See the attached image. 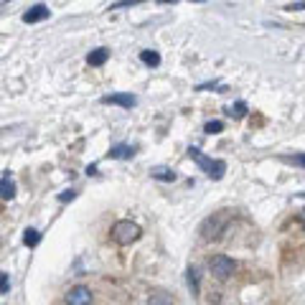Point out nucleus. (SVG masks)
Wrapping results in <instances>:
<instances>
[{
	"mask_svg": "<svg viewBox=\"0 0 305 305\" xmlns=\"http://www.w3.org/2000/svg\"><path fill=\"white\" fill-rule=\"evenodd\" d=\"M13 196H16V183L11 181V176H3V178H0V199L11 201Z\"/></svg>",
	"mask_w": 305,
	"mask_h": 305,
	"instance_id": "obj_11",
	"label": "nucleus"
},
{
	"mask_svg": "<svg viewBox=\"0 0 305 305\" xmlns=\"http://www.w3.org/2000/svg\"><path fill=\"white\" fill-rule=\"evenodd\" d=\"M107 59H109L107 49H94V51L87 54V64L89 66H102V64H107Z\"/></svg>",
	"mask_w": 305,
	"mask_h": 305,
	"instance_id": "obj_10",
	"label": "nucleus"
},
{
	"mask_svg": "<svg viewBox=\"0 0 305 305\" xmlns=\"http://www.w3.org/2000/svg\"><path fill=\"white\" fill-rule=\"evenodd\" d=\"M140 61L145 64V66H161V54L158 51H152V49H145V51H140Z\"/></svg>",
	"mask_w": 305,
	"mask_h": 305,
	"instance_id": "obj_12",
	"label": "nucleus"
},
{
	"mask_svg": "<svg viewBox=\"0 0 305 305\" xmlns=\"http://www.w3.org/2000/svg\"><path fill=\"white\" fill-rule=\"evenodd\" d=\"M3 3H11V0H0V6H3Z\"/></svg>",
	"mask_w": 305,
	"mask_h": 305,
	"instance_id": "obj_23",
	"label": "nucleus"
},
{
	"mask_svg": "<svg viewBox=\"0 0 305 305\" xmlns=\"http://www.w3.org/2000/svg\"><path fill=\"white\" fill-rule=\"evenodd\" d=\"M226 112H229V117H234V120H242V117L247 115V104H244V102H234V104H232Z\"/></svg>",
	"mask_w": 305,
	"mask_h": 305,
	"instance_id": "obj_14",
	"label": "nucleus"
},
{
	"mask_svg": "<svg viewBox=\"0 0 305 305\" xmlns=\"http://www.w3.org/2000/svg\"><path fill=\"white\" fill-rule=\"evenodd\" d=\"M188 158L211 178V181H221L224 178V173H226V163L224 161H214V158H209V156H204V152L199 150V147H188Z\"/></svg>",
	"mask_w": 305,
	"mask_h": 305,
	"instance_id": "obj_1",
	"label": "nucleus"
},
{
	"mask_svg": "<svg viewBox=\"0 0 305 305\" xmlns=\"http://www.w3.org/2000/svg\"><path fill=\"white\" fill-rule=\"evenodd\" d=\"M282 161L290 163V166H300V168H305V152H295V156H282Z\"/></svg>",
	"mask_w": 305,
	"mask_h": 305,
	"instance_id": "obj_17",
	"label": "nucleus"
},
{
	"mask_svg": "<svg viewBox=\"0 0 305 305\" xmlns=\"http://www.w3.org/2000/svg\"><path fill=\"white\" fill-rule=\"evenodd\" d=\"M39 242H41V232L39 229H26L23 232V244L26 247H39Z\"/></svg>",
	"mask_w": 305,
	"mask_h": 305,
	"instance_id": "obj_13",
	"label": "nucleus"
},
{
	"mask_svg": "<svg viewBox=\"0 0 305 305\" xmlns=\"http://www.w3.org/2000/svg\"><path fill=\"white\" fill-rule=\"evenodd\" d=\"M150 305H173V302H171V297L166 292H156L150 297Z\"/></svg>",
	"mask_w": 305,
	"mask_h": 305,
	"instance_id": "obj_18",
	"label": "nucleus"
},
{
	"mask_svg": "<svg viewBox=\"0 0 305 305\" xmlns=\"http://www.w3.org/2000/svg\"><path fill=\"white\" fill-rule=\"evenodd\" d=\"M135 156V147L132 145H115L109 152H107V158H112V161H127V158H132Z\"/></svg>",
	"mask_w": 305,
	"mask_h": 305,
	"instance_id": "obj_8",
	"label": "nucleus"
},
{
	"mask_svg": "<svg viewBox=\"0 0 305 305\" xmlns=\"http://www.w3.org/2000/svg\"><path fill=\"white\" fill-rule=\"evenodd\" d=\"M221 130H224V122H221V120H211V122L204 125V132H206V135H219Z\"/></svg>",
	"mask_w": 305,
	"mask_h": 305,
	"instance_id": "obj_16",
	"label": "nucleus"
},
{
	"mask_svg": "<svg viewBox=\"0 0 305 305\" xmlns=\"http://www.w3.org/2000/svg\"><path fill=\"white\" fill-rule=\"evenodd\" d=\"M74 199H77V191H64V194H59V201H61V204L74 201Z\"/></svg>",
	"mask_w": 305,
	"mask_h": 305,
	"instance_id": "obj_21",
	"label": "nucleus"
},
{
	"mask_svg": "<svg viewBox=\"0 0 305 305\" xmlns=\"http://www.w3.org/2000/svg\"><path fill=\"white\" fill-rule=\"evenodd\" d=\"M142 0H117V3H112L109 11H117V8H130V6H140Z\"/></svg>",
	"mask_w": 305,
	"mask_h": 305,
	"instance_id": "obj_19",
	"label": "nucleus"
},
{
	"mask_svg": "<svg viewBox=\"0 0 305 305\" xmlns=\"http://www.w3.org/2000/svg\"><path fill=\"white\" fill-rule=\"evenodd\" d=\"M194 3H204V0H194Z\"/></svg>",
	"mask_w": 305,
	"mask_h": 305,
	"instance_id": "obj_24",
	"label": "nucleus"
},
{
	"mask_svg": "<svg viewBox=\"0 0 305 305\" xmlns=\"http://www.w3.org/2000/svg\"><path fill=\"white\" fill-rule=\"evenodd\" d=\"M104 104H117V107H125V109H132L137 104V97L130 94V92H117V94H107L102 97Z\"/></svg>",
	"mask_w": 305,
	"mask_h": 305,
	"instance_id": "obj_6",
	"label": "nucleus"
},
{
	"mask_svg": "<svg viewBox=\"0 0 305 305\" xmlns=\"http://www.w3.org/2000/svg\"><path fill=\"white\" fill-rule=\"evenodd\" d=\"M188 287H191V292L194 295H199V270L196 267H188Z\"/></svg>",
	"mask_w": 305,
	"mask_h": 305,
	"instance_id": "obj_15",
	"label": "nucleus"
},
{
	"mask_svg": "<svg viewBox=\"0 0 305 305\" xmlns=\"http://www.w3.org/2000/svg\"><path fill=\"white\" fill-rule=\"evenodd\" d=\"M209 270H211L214 277H219V280H229V277L234 275L237 264H234V259H229L226 254H214V257L209 259Z\"/></svg>",
	"mask_w": 305,
	"mask_h": 305,
	"instance_id": "obj_4",
	"label": "nucleus"
},
{
	"mask_svg": "<svg viewBox=\"0 0 305 305\" xmlns=\"http://www.w3.org/2000/svg\"><path fill=\"white\" fill-rule=\"evenodd\" d=\"M140 226L135 224V221H117L115 226H112V239L117 242V244H132V242H137L140 239Z\"/></svg>",
	"mask_w": 305,
	"mask_h": 305,
	"instance_id": "obj_2",
	"label": "nucleus"
},
{
	"mask_svg": "<svg viewBox=\"0 0 305 305\" xmlns=\"http://www.w3.org/2000/svg\"><path fill=\"white\" fill-rule=\"evenodd\" d=\"M8 290H11V275L0 272V295H6Z\"/></svg>",
	"mask_w": 305,
	"mask_h": 305,
	"instance_id": "obj_20",
	"label": "nucleus"
},
{
	"mask_svg": "<svg viewBox=\"0 0 305 305\" xmlns=\"http://www.w3.org/2000/svg\"><path fill=\"white\" fill-rule=\"evenodd\" d=\"M226 224H229V211H221V214H214V216H209L204 224H201V239H216L224 229H226Z\"/></svg>",
	"mask_w": 305,
	"mask_h": 305,
	"instance_id": "obj_3",
	"label": "nucleus"
},
{
	"mask_svg": "<svg viewBox=\"0 0 305 305\" xmlns=\"http://www.w3.org/2000/svg\"><path fill=\"white\" fill-rule=\"evenodd\" d=\"M300 219H302V224H305V211H302V214H300Z\"/></svg>",
	"mask_w": 305,
	"mask_h": 305,
	"instance_id": "obj_22",
	"label": "nucleus"
},
{
	"mask_svg": "<svg viewBox=\"0 0 305 305\" xmlns=\"http://www.w3.org/2000/svg\"><path fill=\"white\" fill-rule=\"evenodd\" d=\"M150 176L156 178V181H163V183H173V181H176V171H171V168H166V166L150 168Z\"/></svg>",
	"mask_w": 305,
	"mask_h": 305,
	"instance_id": "obj_9",
	"label": "nucleus"
},
{
	"mask_svg": "<svg viewBox=\"0 0 305 305\" xmlns=\"http://www.w3.org/2000/svg\"><path fill=\"white\" fill-rule=\"evenodd\" d=\"M64 302L66 305H92V290L84 285H77L64 295Z\"/></svg>",
	"mask_w": 305,
	"mask_h": 305,
	"instance_id": "obj_5",
	"label": "nucleus"
},
{
	"mask_svg": "<svg viewBox=\"0 0 305 305\" xmlns=\"http://www.w3.org/2000/svg\"><path fill=\"white\" fill-rule=\"evenodd\" d=\"M51 16V11L44 6V3H39V6H31L26 13H23V23H41V21H46Z\"/></svg>",
	"mask_w": 305,
	"mask_h": 305,
	"instance_id": "obj_7",
	"label": "nucleus"
}]
</instances>
